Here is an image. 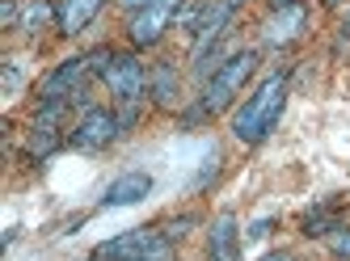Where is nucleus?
<instances>
[{
  "label": "nucleus",
  "instance_id": "nucleus-1",
  "mask_svg": "<svg viewBox=\"0 0 350 261\" xmlns=\"http://www.w3.org/2000/svg\"><path fill=\"white\" fill-rule=\"evenodd\" d=\"M148 194V177H139V173H131V177H122V181H114L110 186V202H135V198H144Z\"/></svg>",
  "mask_w": 350,
  "mask_h": 261
}]
</instances>
